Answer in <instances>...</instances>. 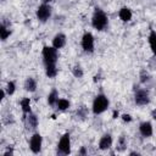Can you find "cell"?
<instances>
[{"instance_id":"obj_11","label":"cell","mask_w":156,"mask_h":156,"mask_svg":"<svg viewBox=\"0 0 156 156\" xmlns=\"http://www.w3.org/2000/svg\"><path fill=\"white\" fill-rule=\"evenodd\" d=\"M112 146V136L110 134H105L99 140V149L100 150H108Z\"/></svg>"},{"instance_id":"obj_20","label":"cell","mask_w":156,"mask_h":156,"mask_svg":"<svg viewBox=\"0 0 156 156\" xmlns=\"http://www.w3.org/2000/svg\"><path fill=\"white\" fill-rule=\"evenodd\" d=\"M126 147H127V140H126V138L122 135V136H119V139H118V141H117L116 149H117L118 151H124Z\"/></svg>"},{"instance_id":"obj_18","label":"cell","mask_w":156,"mask_h":156,"mask_svg":"<svg viewBox=\"0 0 156 156\" xmlns=\"http://www.w3.org/2000/svg\"><path fill=\"white\" fill-rule=\"evenodd\" d=\"M0 35H1V40L2 41H5L11 35V29L5 23H1V26H0Z\"/></svg>"},{"instance_id":"obj_12","label":"cell","mask_w":156,"mask_h":156,"mask_svg":"<svg viewBox=\"0 0 156 156\" xmlns=\"http://www.w3.org/2000/svg\"><path fill=\"white\" fill-rule=\"evenodd\" d=\"M66 45V35L63 33H57L52 39V46L56 49H62Z\"/></svg>"},{"instance_id":"obj_2","label":"cell","mask_w":156,"mask_h":156,"mask_svg":"<svg viewBox=\"0 0 156 156\" xmlns=\"http://www.w3.org/2000/svg\"><path fill=\"white\" fill-rule=\"evenodd\" d=\"M108 24V18L107 15L99 7H95L93 16H91V26L96 30H104Z\"/></svg>"},{"instance_id":"obj_10","label":"cell","mask_w":156,"mask_h":156,"mask_svg":"<svg viewBox=\"0 0 156 156\" xmlns=\"http://www.w3.org/2000/svg\"><path fill=\"white\" fill-rule=\"evenodd\" d=\"M139 132L144 138H150L152 135V124L150 122H141L139 126Z\"/></svg>"},{"instance_id":"obj_3","label":"cell","mask_w":156,"mask_h":156,"mask_svg":"<svg viewBox=\"0 0 156 156\" xmlns=\"http://www.w3.org/2000/svg\"><path fill=\"white\" fill-rule=\"evenodd\" d=\"M110 105V101L106 95L104 94H98L93 101V113L94 115H100L107 110Z\"/></svg>"},{"instance_id":"obj_6","label":"cell","mask_w":156,"mask_h":156,"mask_svg":"<svg viewBox=\"0 0 156 156\" xmlns=\"http://www.w3.org/2000/svg\"><path fill=\"white\" fill-rule=\"evenodd\" d=\"M134 101L138 106H145L150 102V94L146 89H136L134 94Z\"/></svg>"},{"instance_id":"obj_22","label":"cell","mask_w":156,"mask_h":156,"mask_svg":"<svg viewBox=\"0 0 156 156\" xmlns=\"http://www.w3.org/2000/svg\"><path fill=\"white\" fill-rule=\"evenodd\" d=\"M72 73H73V76H74L76 78H80V77L83 76V69H82L80 66L76 65V66L72 68Z\"/></svg>"},{"instance_id":"obj_17","label":"cell","mask_w":156,"mask_h":156,"mask_svg":"<svg viewBox=\"0 0 156 156\" xmlns=\"http://www.w3.org/2000/svg\"><path fill=\"white\" fill-rule=\"evenodd\" d=\"M58 100V94H57V90L56 89H52L49 95H48V104L50 106H56V102Z\"/></svg>"},{"instance_id":"obj_9","label":"cell","mask_w":156,"mask_h":156,"mask_svg":"<svg viewBox=\"0 0 156 156\" xmlns=\"http://www.w3.org/2000/svg\"><path fill=\"white\" fill-rule=\"evenodd\" d=\"M24 123H26V127L28 130H34L37 127H38V117L34 115V113H28L24 118H23Z\"/></svg>"},{"instance_id":"obj_19","label":"cell","mask_w":156,"mask_h":156,"mask_svg":"<svg viewBox=\"0 0 156 156\" xmlns=\"http://www.w3.org/2000/svg\"><path fill=\"white\" fill-rule=\"evenodd\" d=\"M69 106H71V104H69V101L66 100V99H58L57 102H56V107H57L60 111H65V110H67Z\"/></svg>"},{"instance_id":"obj_21","label":"cell","mask_w":156,"mask_h":156,"mask_svg":"<svg viewBox=\"0 0 156 156\" xmlns=\"http://www.w3.org/2000/svg\"><path fill=\"white\" fill-rule=\"evenodd\" d=\"M5 90H6V94H7V95H12V94L15 93V90H16V84H15L13 82H9V83L6 84Z\"/></svg>"},{"instance_id":"obj_8","label":"cell","mask_w":156,"mask_h":156,"mask_svg":"<svg viewBox=\"0 0 156 156\" xmlns=\"http://www.w3.org/2000/svg\"><path fill=\"white\" fill-rule=\"evenodd\" d=\"M41 145H43V138L39 133H34L32 136H30V140H29V147L32 150L33 154H39L40 150H41Z\"/></svg>"},{"instance_id":"obj_5","label":"cell","mask_w":156,"mask_h":156,"mask_svg":"<svg viewBox=\"0 0 156 156\" xmlns=\"http://www.w3.org/2000/svg\"><path fill=\"white\" fill-rule=\"evenodd\" d=\"M57 151L62 155H68L71 152V138L68 133H65L57 144Z\"/></svg>"},{"instance_id":"obj_26","label":"cell","mask_w":156,"mask_h":156,"mask_svg":"<svg viewBox=\"0 0 156 156\" xmlns=\"http://www.w3.org/2000/svg\"><path fill=\"white\" fill-rule=\"evenodd\" d=\"M43 1H44V2H50L51 0H43Z\"/></svg>"},{"instance_id":"obj_23","label":"cell","mask_w":156,"mask_h":156,"mask_svg":"<svg viewBox=\"0 0 156 156\" xmlns=\"http://www.w3.org/2000/svg\"><path fill=\"white\" fill-rule=\"evenodd\" d=\"M122 119H123L124 122H130V121H132V117H130L129 115H123V116H122Z\"/></svg>"},{"instance_id":"obj_7","label":"cell","mask_w":156,"mask_h":156,"mask_svg":"<svg viewBox=\"0 0 156 156\" xmlns=\"http://www.w3.org/2000/svg\"><path fill=\"white\" fill-rule=\"evenodd\" d=\"M82 49L88 52V54H91L94 52V37L90 32H87L83 34L82 37Z\"/></svg>"},{"instance_id":"obj_16","label":"cell","mask_w":156,"mask_h":156,"mask_svg":"<svg viewBox=\"0 0 156 156\" xmlns=\"http://www.w3.org/2000/svg\"><path fill=\"white\" fill-rule=\"evenodd\" d=\"M147 39H149V45H150V49H151L152 54L156 55V30L151 29Z\"/></svg>"},{"instance_id":"obj_15","label":"cell","mask_w":156,"mask_h":156,"mask_svg":"<svg viewBox=\"0 0 156 156\" xmlns=\"http://www.w3.org/2000/svg\"><path fill=\"white\" fill-rule=\"evenodd\" d=\"M118 16L121 18V21L123 22H129L132 20V11L128 9V7H122L119 11H118Z\"/></svg>"},{"instance_id":"obj_14","label":"cell","mask_w":156,"mask_h":156,"mask_svg":"<svg viewBox=\"0 0 156 156\" xmlns=\"http://www.w3.org/2000/svg\"><path fill=\"white\" fill-rule=\"evenodd\" d=\"M20 105H21V108H22V112H23V118H24L28 113L32 112L30 111V99L29 98H23L21 100Z\"/></svg>"},{"instance_id":"obj_24","label":"cell","mask_w":156,"mask_h":156,"mask_svg":"<svg viewBox=\"0 0 156 156\" xmlns=\"http://www.w3.org/2000/svg\"><path fill=\"white\" fill-rule=\"evenodd\" d=\"M151 117H152V118H154V119H156V108H155V110H152V111H151Z\"/></svg>"},{"instance_id":"obj_13","label":"cell","mask_w":156,"mask_h":156,"mask_svg":"<svg viewBox=\"0 0 156 156\" xmlns=\"http://www.w3.org/2000/svg\"><path fill=\"white\" fill-rule=\"evenodd\" d=\"M24 90L26 91H29V93H34L35 90H37V82H35V79L34 78H32V77H28L27 79H26V82H24Z\"/></svg>"},{"instance_id":"obj_1","label":"cell","mask_w":156,"mask_h":156,"mask_svg":"<svg viewBox=\"0 0 156 156\" xmlns=\"http://www.w3.org/2000/svg\"><path fill=\"white\" fill-rule=\"evenodd\" d=\"M41 56L45 66V74L49 78H55L57 74V67H56V62L58 58L57 49L54 46H44L41 51Z\"/></svg>"},{"instance_id":"obj_27","label":"cell","mask_w":156,"mask_h":156,"mask_svg":"<svg viewBox=\"0 0 156 156\" xmlns=\"http://www.w3.org/2000/svg\"><path fill=\"white\" fill-rule=\"evenodd\" d=\"M2 1H5V0H2Z\"/></svg>"},{"instance_id":"obj_4","label":"cell","mask_w":156,"mask_h":156,"mask_svg":"<svg viewBox=\"0 0 156 156\" xmlns=\"http://www.w3.org/2000/svg\"><path fill=\"white\" fill-rule=\"evenodd\" d=\"M51 13H52V9L48 2H44V4L39 5L38 9H37V12H35L38 21L43 22V23L46 22L51 17Z\"/></svg>"},{"instance_id":"obj_25","label":"cell","mask_w":156,"mask_h":156,"mask_svg":"<svg viewBox=\"0 0 156 156\" xmlns=\"http://www.w3.org/2000/svg\"><path fill=\"white\" fill-rule=\"evenodd\" d=\"M79 154H80V155H84V154H85V149H84V147H82V150L79 151Z\"/></svg>"}]
</instances>
